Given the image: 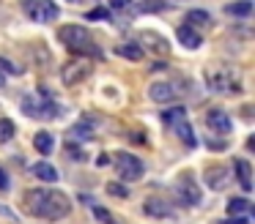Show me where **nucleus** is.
Wrapping results in <instances>:
<instances>
[{
    "label": "nucleus",
    "mask_w": 255,
    "mask_h": 224,
    "mask_svg": "<svg viewBox=\"0 0 255 224\" xmlns=\"http://www.w3.org/2000/svg\"><path fill=\"white\" fill-rule=\"evenodd\" d=\"M14 134H17V126H14V120L0 118V145L11 142V140H14Z\"/></svg>",
    "instance_id": "nucleus-25"
},
{
    "label": "nucleus",
    "mask_w": 255,
    "mask_h": 224,
    "mask_svg": "<svg viewBox=\"0 0 255 224\" xmlns=\"http://www.w3.org/2000/svg\"><path fill=\"white\" fill-rule=\"evenodd\" d=\"M69 137H72V142H88L94 137V129H91L88 120H83V123H74L69 129Z\"/></svg>",
    "instance_id": "nucleus-18"
},
{
    "label": "nucleus",
    "mask_w": 255,
    "mask_h": 224,
    "mask_svg": "<svg viewBox=\"0 0 255 224\" xmlns=\"http://www.w3.org/2000/svg\"><path fill=\"white\" fill-rule=\"evenodd\" d=\"M25 205H28V213L47 222H58L72 213V200L55 189H30L25 194Z\"/></svg>",
    "instance_id": "nucleus-1"
},
{
    "label": "nucleus",
    "mask_w": 255,
    "mask_h": 224,
    "mask_svg": "<svg viewBox=\"0 0 255 224\" xmlns=\"http://www.w3.org/2000/svg\"><path fill=\"white\" fill-rule=\"evenodd\" d=\"M94 216L99 219V222H105V224H121L110 211H107V208H99V205H94Z\"/></svg>",
    "instance_id": "nucleus-28"
},
{
    "label": "nucleus",
    "mask_w": 255,
    "mask_h": 224,
    "mask_svg": "<svg viewBox=\"0 0 255 224\" xmlns=\"http://www.w3.org/2000/svg\"><path fill=\"white\" fill-rule=\"evenodd\" d=\"M116 169L124 180H137L143 175V161L132 153H118L116 156Z\"/></svg>",
    "instance_id": "nucleus-9"
},
{
    "label": "nucleus",
    "mask_w": 255,
    "mask_h": 224,
    "mask_svg": "<svg viewBox=\"0 0 255 224\" xmlns=\"http://www.w3.org/2000/svg\"><path fill=\"white\" fill-rule=\"evenodd\" d=\"M116 52L121 55V58L132 60V63H137V60H143V58H145V52L137 47V44H118V47H116Z\"/></svg>",
    "instance_id": "nucleus-20"
},
{
    "label": "nucleus",
    "mask_w": 255,
    "mask_h": 224,
    "mask_svg": "<svg viewBox=\"0 0 255 224\" xmlns=\"http://www.w3.org/2000/svg\"><path fill=\"white\" fill-rule=\"evenodd\" d=\"M233 169H236V178H239V186H242L244 191L253 189V167H250L247 158H236L233 161Z\"/></svg>",
    "instance_id": "nucleus-16"
},
{
    "label": "nucleus",
    "mask_w": 255,
    "mask_h": 224,
    "mask_svg": "<svg viewBox=\"0 0 255 224\" xmlns=\"http://www.w3.org/2000/svg\"><path fill=\"white\" fill-rule=\"evenodd\" d=\"M173 194H176V200L181 202V205H189V208L200 202V189H198V183L192 180V175H181L178 183L173 186Z\"/></svg>",
    "instance_id": "nucleus-7"
},
{
    "label": "nucleus",
    "mask_w": 255,
    "mask_h": 224,
    "mask_svg": "<svg viewBox=\"0 0 255 224\" xmlns=\"http://www.w3.org/2000/svg\"><path fill=\"white\" fill-rule=\"evenodd\" d=\"M143 211L148 213V216H154V219H173L176 216L173 208L167 205L165 200H159V197H148V200L143 202Z\"/></svg>",
    "instance_id": "nucleus-12"
},
{
    "label": "nucleus",
    "mask_w": 255,
    "mask_h": 224,
    "mask_svg": "<svg viewBox=\"0 0 255 224\" xmlns=\"http://www.w3.org/2000/svg\"><path fill=\"white\" fill-rule=\"evenodd\" d=\"M22 112L33 120H55L61 115V107L52 101L50 96L39 98V96H25L22 98Z\"/></svg>",
    "instance_id": "nucleus-4"
},
{
    "label": "nucleus",
    "mask_w": 255,
    "mask_h": 224,
    "mask_svg": "<svg viewBox=\"0 0 255 224\" xmlns=\"http://www.w3.org/2000/svg\"><path fill=\"white\" fill-rule=\"evenodd\" d=\"M33 148L39 153H52V148H55V142H52V134L50 131H36V137H33Z\"/></svg>",
    "instance_id": "nucleus-22"
},
{
    "label": "nucleus",
    "mask_w": 255,
    "mask_h": 224,
    "mask_svg": "<svg viewBox=\"0 0 255 224\" xmlns=\"http://www.w3.org/2000/svg\"><path fill=\"white\" fill-rule=\"evenodd\" d=\"M165 8V0H145L143 5H140V14H156V11H162Z\"/></svg>",
    "instance_id": "nucleus-29"
},
{
    "label": "nucleus",
    "mask_w": 255,
    "mask_h": 224,
    "mask_svg": "<svg viewBox=\"0 0 255 224\" xmlns=\"http://www.w3.org/2000/svg\"><path fill=\"white\" fill-rule=\"evenodd\" d=\"M0 71H3L6 76H19V74H22V66H19V63H14V60H8V58H3V55H0Z\"/></svg>",
    "instance_id": "nucleus-26"
},
{
    "label": "nucleus",
    "mask_w": 255,
    "mask_h": 224,
    "mask_svg": "<svg viewBox=\"0 0 255 224\" xmlns=\"http://www.w3.org/2000/svg\"><path fill=\"white\" fill-rule=\"evenodd\" d=\"M206 82H209V87L217 93H239L242 90V76H239V71H233L231 66H209Z\"/></svg>",
    "instance_id": "nucleus-3"
},
{
    "label": "nucleus",
    "mask_w": 255,
    "mask_h": 224,
    "mask_svg": "<svg viewBox=\"0 0 255 224\" xmlns=\"http://www.w3.org/2000/svg\"><path fill=\"white\" fill-rule=\"evenodd\" d=\"M69 153H72L74 158H80V161H85V150H77V148H69Z\"/></svg>",
    "instance_id": "nucleus-35"
},
{
    "label": "nucleus",
    "mask_w": 255,
    "mask_h": 224,
    "mask_svg": "<svg viewBox=\"0 0 255 224\" xmlns=\"http://www.w3.org/2000/svg\"><path fill=\"white\" fill-rule=\"evenodd\" d=\"M88 74H91V63L85 58H74V60H69V63L61 66V82L66 87H74V85H80V82H85Z\"/></svg>",
    "instance_id": "nucleus-5"
},
{
    "label": "nucleus",
    "mask_w": 255,
    "mask_h": 224,
    "mask_svg": "<svg viewBox=\"0 0 255 224\" xmlns=\"http://www.w3.org/2000/svg\"><path fill=\"white\" fill-rule=\"evenodd\" d=\"M132 5V0H110V11L113 8H129Z\"/></svg>",
    "instance_id": "nucleus-31"
},
{
    "label": "nucleus",
    "mask_w": 255,
    "mask_h": 224,
    "mask_svg": "<svg viewBox=\"0 0 255 224\" xmlns=\"http://www.w3.org/2000/svg\"><path fill=\"white\" fill-rule=\"evenodd\" d=\"M6 79H8V76H6V74H3V71H0V87L6 85Z\"/></svg>",
    "instance_id": "nucleus-37"
},
{
    "label": "nucleus",
    "mask_w": 255,
    "mask_h": 224,
    "mask_svg": "<svg viewBox=\"0 0 255 224\" xmlns=\"http://www.w3.org/2000/svg\"><path fill=\"white\" fill-rule=\"evenodd\" d=\"M250 213H253V202L247 197H233L228 202V216L231 219H250Z\"/></svg>",
    "instance_id": "nucleus-15"
},
{
    "label": "nucleus",
    "mask_w": 255,
    "mask_h": 224,
    "mask_svg": "<svg viewBox=\"0 0 255 224\" xmlns=\"http://www.w3.org/2000/svg\"><path fill=\"white\" fill-rule=\"evenodd\" d=\"M132 142H134V145H145V137L140 134V131H134V134H132Z\"/></svg>",
    "instance_id": "nucleus-34"
},
{
    "label": "nucleus",
    "mask_w": 255,
    "mask_h": 224,
    "mask_svg": "<svg viewBox=\"0 0 255 224\" xmlns=\"http://www.w3.org/2000/svg\"><path fill=\"white\" fill-rule=\"evenodd\" d=\"M143 52H151V55H159V58H165L167 52H170V44H167V38L162 36V33L156 30H140V44H137Z\"/></svg>",
    "instance_id": "nucleus-8"
},
{
    "label": "nucleus",
    "mask_w": 255,
    "mask_h": 224,
    "mask_svg": "<svg viewBox=\"0 0 255 224\" xmlns=\"http://www.w3.org/2000/svg\"><path fill=\"white\" fill-rule=\"evenodd\" d=\"M107 194L127 200V197H129V189H127V186H121V183H116V180H110V183H107Z\"/></svg>",
    "instance_id": "nucleus-30"
},
{
    "label": "nucleus",
    "mask_w": 255,
    "mask_h": 224,
    "mask_svg": "<svg viewBox=\"0 0 255 224\" xmlns=\"http://www.w3.org/2000/svg\"><path fill=\"white\" fill-rule=\"evenodd\" d=\"M96 164H99V167H107V164H113V161H110V156H107V153H99V158H96Z\"/></svg>",
    "instance_id": "nucleus-33"
},
{
    "label": "nucleus",
    "mask_w": 255,
    "mask_h": 224,
    "mask_svg": "<svg viewBox=\"0 0 255 224\" xmlns=\"http://www.w3.org/2000/svg\"><path fill=\"white\" fill-rule=\"evenodd\" d=\"M33 172H36V178L47 180V183L58 180V169L52 167V164H47V161H36V164H33Z\"/></svg>",
    "instance_id": "nucleus-23"
},
{
    "label": "nucleus",
    "mask_w": 255,
    "mask_h": 224,
    "mask_svg": "<svg viewBox=\"0 0 255 224\" xmlns=\"http://www.w3.org/2000/svg\"><path fill=\"white\" fill-rule=\"evenodd\" d=\"M176 38H178V44H181L184 49H198L200 44H203L200 33L195 30V27H187V25H181V27L176 30Z\"/></svg>",
    "instance_id": "nucleus-14"
},
{
    "label": "nucleus",
    "mask_w": 255,
    "mask_h": 224,
    "mask_svg": "<svg viewBox=\"0 0 255 224\" xmlns=\"http://www.w3.org/2000/svg\"><path fill=\"white\" fill-rule=\"evenodd\" d=\"M148 98L156 104H167L178 98V87L173 82H151L148 85Z\"/></svg>",
    "instance_id": "nucleus-11"
},
{
    "label": "nucleus",
    "mask_w": 255,
    "mask_h": 224,
    "mask_svg": "<svg viewBox=\"0 0 255 224\" xmlns=\"http://www.w3.org/2000/svg\"><path fill=\"white\" fill-rule=\"evenodd\" d=\"M8 189V175H6V169H0V191H6Z\"/></svg>",
    "instance_id": "nucleus-32"
},
{
    "label": "nucleus",
    "mask_w": 255,
    "mask_h": 224,
    "mask_svg": "<svg viewBox=\"0 0 255 224\" xmlns=\"http://www.w3.org/2000/svg\"><path fill=\"white\" fill-rule=\"evenodd\" d=\"M211 25V14L203 8H189L187 11V27H206Z\"/></svg>",
    "instance_id": "nucleus-17"
},
{
    "label": "nucleus",
    "mask_w": 255,
    "mask_h": 224,
    "mask_svg": "<svg viewBox=\"0 0 255 224\" xmlns=\"http://www.w3.org/2000/svg\"><path fill=\"white\" fill-rule=\"evenodd\" d=\"M203 178H206V183H209V189H214V191H222L231 183V172H228L225 167H209Z\"/></svg>",
    "instance_id": "nucleus-13"
},
{
    "label": "nucleus",
    "mask_w": 255,
    "mask_h": 224,
    "mask_svg": "<svg viewBox=\"0 0 255 224\" xmlns=\"http://www.w3.org/2000/svg\"><path fill=\"white\" fill-rule=\"evenodd\" d=\"M206 126H209V131H217V134H228V131L233 129V120L231 115L225 112V109L214 107L206 112Z\"/></svg>",
    "instance_id": "nucleus-10"
},
{
    "label": "nucleus",
    "mask_w": 255,
    "mask_h": 224,
    "mask_svg": "<svg viewBox=\"0 0 255 224\" xmlns=\"http://www.w3.org/2000/svg\"><path fill=\"white\" fill-rule=\"evenodd\" d=\"M173 131L181 137V142H184L187 148H195V145H198V140H195V131H192V126H189V120H181V123H176V126H173Z\"/></svg>",
    "instance_id": "nucleus-19"
},
{
    "label": "nucleus",
    "mask_w": 255,
    "mask_h": 224,
    "mask_svg": "<svg viewBox=\"0 0 255 224\" xmlns=\"http://www.w3.org/2000/svg\"><path fill=\"white\" fill-rule=\"evenodd\" d=\"M69 3H83V0H69Z\"/></svg>",
    "instance_id": "nucleus-38"
},
{
    "label": "nucleus",
    "mask_w": 255,
    "mask_h": 224,
    "mask_svg": "<svg viewBox=\"0 0 255 224\" xmlns=\"http://www.w3.org/2000/svg\"><path fill=\"white\" fill-rule=\"evenodd\" d=\"M22 8L33 22H55L61 11L52 0H22Z\"/></svg>",
    "instance_id": "nucleus-6"
},
{
    "label": "nucleus",
    "mask_w": 255,
    "mask_h": 224,
    "mask_svg": "<svg viewBox=\"0 0 255 224\" xmlns=\"http://www.w3.org/2000/svg\"><path fill=\"white\" fill-rule=\"evenodd\" d=\"M181 120H187V109L184 107H173V109H165V112H162V123L165 126H176V123H181Z\"/></svg>",
    "instance_id": "nucleus-24"
},
{
    "label": "nucleus",
    "mask_w": 255,
    "mask_h": 224,
    "mask_svg": "<svg viewBox=\"0 0 255 224\" xmlns=\"http://www.w3.org/2000/svg\"><path fill=\"white\" fill-rule=\"evenodd\" d=\"M225 14H228V16H239V19H244V16L253 14V3H250V0H236V3L225 5Z\"/></svg>",
    "instance_id": "nucleus-21"
},
{
    "label": "nucleus",
    "mask_w": 255,
    "mask_h": 224,
    "mask_svg": "<svg viewBox=\"0 0 255 224\" xmlns=\"http://www.w3.org/2000/svg\"><path fill=\"white\" fill-rule=\"evenodd\" d=\"M110 16H113V11L105 8V5H99V8L88 11V14H85V19H88V22H107Z\"/></svg>",
    "instance_id": "nucleus-27"
},
{
    "label": "nucleus",
    "mask_w": 255,
    "mask_h": 224,
    "mask_svg": "<svg viewBox=\"0 0 255 224\" xmlns=\"http://www.w3.org/2000/svg\"><path fill=\"white\" fill-rule=\"evenodd\" d=\"M58 41H61L69 52L77 55V58H85V55H91V58H96V60L102 58V49L94 44L91 33L85 30V27H80V25H63V27H58Z\"/></svg>",
    "instance_id": "nucleus-2"
},
{
    "label": "nucleus",
    "mask_w": 255,
    "mask_h": 224,
    "mask_svg": "<svg viewBox=\"0 0 255 224\" xmlns=\"http://www.w3.org/2000/svg\"><path fill=\"white\" fill-rule=\"evenodd\" d=\"M233 224H250V219H233Z\"/></svg>",
    "instance_id": "nucleus-36"
}]
</instances>
